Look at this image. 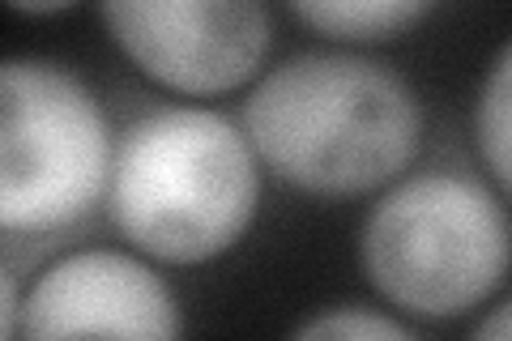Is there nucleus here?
Masks as SVG:
<instances>
[{
	"instance_id": "obj_2",
	"label": "nucleus",
	"mask_w": 512,
	"mask_h": 341,
	"mask_svg": "<svg viewBox=\"0 0 512 341\" xmlns=\"http://www.w3.org/2000/svg\"><path fill=\"white\" fill-rule=\"evenodd\" d=\"M261 158L214 107H154L116 137L107 214L158 265H210L261 214Z\"/></svg>"
},
{
	"instance_id": "obj_11",
	"label": "nucleus",
	"mask_w": 512,
	"mask_h": 341,
	"mask_svg": "<svg viewBox=\"0 0 512 341\" xmlns=\"http://www.w3.org/2000/svg\"><path fill=\"white\" fill-rule=\"evenodd\" d=\"M474 337L478 341H512V295L504 303H495L491 312L474 324Z\"/></svg>"
},
{
	"instance_id": "obj_4",
	"label": "nucleus",
	"mask_w": 512,
	"mask_h": 341,
	"mask_svg": "<svg viewBox=\"0 0 512 341\" xmlns=\"http://www.w3.org/2000/svg\"><path fill=\"white\" fill-rule=\"evenodd\" d=\"M116 133L82 77L47 56L0 69V226L56 235L107 201Z\"/></svg>"
},
{
	"instance_id": "obj_7",
	"label": "nucleus",
	"mask_w": 512,
	"mask_h": 341,
	"mask_svg": "<svg viewBox=\"0 0 512 341\" xmlns=\"http://www.w3.org/2000/svg\"><path fill=\"white\" fill-rule=\"evenodd\" d=\"M291 13L329 43H384L414 30L436 0H286Z\"/></svg>"
},
{
	"instance_id": "obj_5",
	"label": "nucleus",
	"mask_w": 512,
	"mask_h": 341,
	"mask_svg": "<svg viewBox=\"0 0 512 341\" xmlns=\"http://www.w3.org/2000/svg\"><path fill=\"white\" fill-rule=\"evenodd\" d=\"M99 9L120 56L188 99L252 86L274 43L269 0H99Z\"/></svg>"
},
{
	"instance_id": "obj_9",
	"label": "nucleus",
	"mask_w": 512,
	"mask_h": 341,
	"mask_svg": "<svg viewBox=\"0 0 512 341\" xmlns=\"http://www.w3.org/2000/svg\"><path fill=\"white\" fill-rule=\"evenodd\" d=\"M295 337L303 341H402V337H414V329L384 312H372V307L346 303V307H325V312L299 320Z\"/></svg>"
},
{
	"instance_id": "obj_1",
	"label": "nucleus",
	"mask_w": 512,
	"mask_h": 341,
	"mask_svg": "<svg viewBox=\"0 0 512 341\" xmlns=\"http://www.w3.org/2000/svg\"><path fill=\"white\" fill-rule=\"evenodd\" d=\"M239 124L261 167L308 197H367L410 171L423 150V99L363 52H295L248 86Z\"/></svg>"
},
{
	"instance_id": "obj_6",
	"label": "nucleus",
	"mask_w": 512,
	"mask_h": 341,
	"mask_svg": "<svg viewBox=\"0 0 512 341\" xmlns=\"http://www.w3.org/2000/svg\"><path fill=\"white\" fill-rule=\"evenodd\" d=\"M184 333L175 290L150 261L116 248L56 256L26 290L18 337H137L171 341Z\"/></svg>"
},
{
	"instance_id": "obj_12",
	"label": "nucleus",
	"mask_w": 512,
	"mask_h": 341,
	"mask_svg": "<svg viewBox=\"0 0 512 341\" xmlns=\"http://www.w3.org/2000/svg\"><path fill=\"white\" fill-rule=\"evenodd\" d=\"M13 13H22V18H56V13H69L77 9L82 0H5Z\"/></svg>"
},
{
	"instance_id": "obj_8",
	"label": "nucleus",
	"mask_w": 512,
	"mask_h": 341,
	"mask_svg": "<svg viewBox=\"0 0 512 341\" xmlns=\"http://www.w3.org/2000/svg\"><path fill=\"white\" fill-rule=\"evenodd\" d=\"M474 145L491 180L512 201V39L491 56L474 99Z\"/></svg>"
},
{
	"instance_id": "obj_3",
	"label": "nucleus",
	"mask_w": 512,
	"mask_h": 341,
	"mask_svg": "<svg viewBox=\"0 0 512 341\" xmlns=\"http://www.w3.org/2000/svg\"><path fill=\"white\" fill-rule=\"evenodd\" d=\"M359 265L380 299L419 320L478 312L512 273V218L461 171H414L380 188L359 226Z\"/></svg>"
},
{
	"instance_id": "obj_10",
	"label": "nucleus",
	"mask_w": 512,
	"mask_h": 341,
	"mask_svg": "<svg viewBox=\"0 0 512 341\" xmlns=\"http://www.w3.org/2000/svg\"><path fill=\"white\" fill-rule=\"evenodd\" d=\"M22 290H18V273L13 269H0V333L5 337H18L22 333Z\"/></svg>"
}]
</instances>
